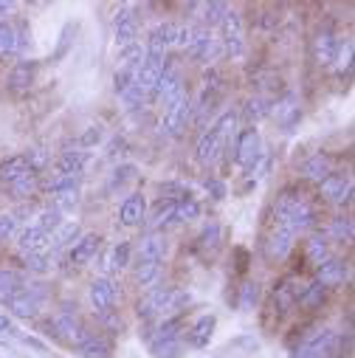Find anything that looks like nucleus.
<instances>
[{
  "mask_svg": "<svg viewBox=\"0 0 355 358\" xmlns=\"http://www.w3.org/2000/svg\"><path fill=\"white\" fill-rule=\"evenodd\" d=\"M271 215H274V226H282V229H288L294 234H302V231L313 229V223H316V209L296 189L280 192L274 206H271Z\"/></svg>",
  "mask_w": 355,
  "mask_h": 358,
  "instance_id": "nucleus-1",
  "label": "nucleus"
},
{
  "mask_svg": "<svg viewBox=\"0 0 355 358\" xmlns=\"http://www.w3.org/2000/svg\"><path fill=\"white\" fill-rule=\"evenodd\" d=\"M237 113L234 110H226L203 136H201V141H198V161L201 164H215L220 155H223V150H226V144L231 141V136H234V130H237Z\"/></svg>",
  "mask_w": 355,
  "mask_h": 358,
  "instance_id": "nucleus-2",
  "label": "nucleus"
},
{
  "mask_svg": "<svg viewBox=\"0 0 355 358\" xmlns=\"http://www.w3.org/2000/svg\"><path fill=\"white\" fill-rule=\"evenodd\" d=\"M51 327H54V336H59L62 341H68V344H73V347H82L87 338L94 336L91 330H87V324L79 319L76 308H59V310L54 313Z\"/></svg>",
  "mask_w": 355,
  "mask_h": 358,
  "instance_id": "nucleus-3",
  "label": "nucleus"
},
{
  "mask_svg": "<svg viewBox=\"0 0 355 358\" xmlns=\"http://www.w3.org/2000/svg\"><path fill=\"white\" fill-rule=\"evenodd\" d=\"M192 96L184 91L181 96H175L166 108H164V119H161V133L166 136H181L192 119Z\"/></svg>",
  "mask_w": 355,
  "mask_h": 358,
  "instance_id": "nucleus-4",
  "label": "nucleus"
},
{
  "mask_svg": "<svg viewBox=\"0 0 355 358\" xmlns=\"http://www.w3.org/2000/svg\"><path fill=\"white\" fill-rule=\"evenodd\" d=\"M181 94H184V71H181V65H178V62L166 59L164 62V71H161V76L155 82L152 96L166 108L175 96H181Z\"/></svg>",
  "mask_w": 355,
  "mask_h": 358,
  "instance_id": "nucleus-5",
  "label": "nucleus"
},
{
  "mask_svg": "<svg viewBox=\"0 0 355 358\" xmlns=\"http://www.w3.org/2000/svg\"><path fill=\"white\" fill-rule=\"evenodd\" d=\"M220 34H223L220 37L223 54L226 57H242V51H245V31H242V17L234 9H229V15L223 17Z\"/></svg>",
  "mask_w": 355,
  "mask_h": 358,
  "instance_id": "nucleus-6",
  "label": "nucleus"
},
{
  "mask_svg": "<svg viewBox=\"0 0 355 358\" xmlns=\"http://www.w3.org/2000/svg\"><path fill=\"white\" fill-rule=\"evenodd\" d=\"M43 285H26L9 305H6V313H12L15 319H37L40 310H43V302H45V291H40Z\"/></svg>",
  "mask_w": 355,
  "mask_h": 358,
  "instance_id": "nucleus-7",
  "label": "nucleus"
},
{
  "mask_svg": "<svg viewBox=\"0 0 355 358\" xmlns=\"http://www.w3.org/2000/svg\"><path fill=\"white\" fill-rule=\"evenodd\" d=\"M113 40L116 48L124 51L130 45H136L138 40V17H136V6H122L113 17Z\"/></svg>",
  "mask_w": 355,
  "mask_h": 358,
  "instance_id": "nucleus-8",
  "label": "nucleus"
},
{
  "mask_svg": "<svg viewBox=\"0 0 355 358\" xmlns=\"http://www.w3.org/2000/svg\"><path fill=\"white\" fill-rule=\"evenodd\" d=\"M175 40H178V23L166 20V23H158L152 31H150V40H147V57L152 59H166L169 48H175Z\"/></svg>",
  "mask_w": 355,
  "mask_h": 358,
  "instance_id": "nucleus-9",
  "label": "nucleus"
},
{
  "mask_svg": "<svg viewBox=\"0 0 355 358\" xmlns=\"http://www.w3.org/2000/svg\"><path fill=\"white\" fill-rule=\"evenodd\" d=\"M259 152H262L259 130H256V127L242 130V133L237 136V141H234V164H237L240 169H251L254 161L259 158Z\"/></svg>",
  "mask_w": 355,
  "mask_h": 358,
  "instance_id": "nucleus-10",
  "label": "nucleus"
},
{
  "mask_svg": "<svg viewBox=\"0 0 355 358\" xmlns=\"http://www.w3.org/2000/svg\"><path fill=\"white\" fill-rule=\"evenodd\" d=\"M51 248V234H45L43 229H37L34 223L23 226L17 231V254L26 259V257H34V254H43Z\"/></svg>",
  "mask_w": 355,
  "mask_h": 358,
  "instance_id": "nucleus-11",
  "label": "nucleus"
},
{
  "mask_svg": "<svg viewBox=\"0 0 355 358\" xmlns=\"http://www.w3.org/2000/svg\"><path fill=\"white\" fill-rule=\"evenodd\" d=\"M321 195L335 203V206H344L352 201V178L344 175V172H333L321 181Z\"/></svg>",
  "mask_w": 355,
  "mask_h": 358,
  "instance_id": "nucleus-12",
  "label": "nucleus"
},
{
  "mask_svg": "<svg viewBox=\"0 0 355 358\" xmlns=\"http://www.w3.org/2000/svg\"><path fill=\"white\" fill-rule=\"evenodd\" d=\"M116 299H119V288H116V282L110 277H99V280L91 282V305H94L96 313L108 316L113 310Z\"/></svg>",
  "mask_w": 355,
  "mask_h": 358,
  "instance_id": "nucleus-13",
  "label": "nucleus"
},
{
  "mask_svg": "<svg viewBox=\"0 0 355 358\" xmlns=\"http://www.w3.org/2000/svg\"><path fill=\"white\" fill-rule=\"evenodd\" d=\"M192 59H198V62H215L220 54H223V48H220V40L209 31V29H203V26H198V34H195V43L189 45V51H187Z\"/></svg>",
  "mask_w": 355,
  "mask_h": 358,
  "instance_id": "nucleus-14",
  "label": "nucleus"
},
{
  "mask_svg": "<svg viewBox=\"0 0 355 358\" xmlns=\"http://www.w3.org/2000/svg\"><path fill=\"white\" fill-rule=\"evenodd\" d=\"M169 294H172V288H166V285L150 288V294L138 302V316L141 319H152V316L169 313Z\"/></svg>",
  "mask_w": 355,
  "mask_h": 358,
  "instance_id": "nucleus-15",
  "label": "nucleus"
},
{
  "mask_svg": "<svg viewBox=\"0 0 355 358\" xmlns=\"http://www.w3.org/2000/svg\"><path fill=\"white\" fill-rule=\"evenodd\" d=\"M99 234L87 231V234H79V240L68 248V262L71 265H87L96 254H99Z\"/></svg>",
  "mask_w": 355,
  "mask_h": 358,
  "instance_id": "nucleus-16",
  "label": "nucleus"
},
{
  "mask_svg": "<svg viewBox=\"0 0 355 358\" xmlns=\"http://www.w3.org/2000/svg\"><path fill=\"white\" fill-rule=\"evenodd\" d=\"M335 54H338V37L333 34V29H321L313 40V59L316 65L321 68H330L335 62Z\"/></svg>",
  "mask_w": 355,
  "mask_h": 358,
  "instance_id": "nucleus-17",
  "label": "nucleus"
},
{
  "mask_svg": "<svg viewBox=\"0 0 355 358\" xmlns=\"http://www.w3.org/2000/svg\"><path fill=\"white\" fill-rule=\"evenodd\" d=\"M144 215H147V201H144V195H138V192L127 195V198L122 201V206H119V220H122V226H127V229L138 226V223L144 220Z\"/></svg>",
  "mask_w": 355,
  "mask_h": 358,
  "instance_id": "nucleus-18",
  "label": "nucleus"
},
{
  "mask_svg": "<svg viewBox=\"0 0 355 358\" xmlns=\"http://www.w3.org/2000/svg\"><path fill=\"white\" fill-rule=\"evenodd\" d=\"M344 280H347V262H341V259H335V257L324 259V262L316 268V282L324 285L327 291H330L333 285H341Z\"/></svg>",
  "mask_w": 355,
  "mask_h": 358,
  "instance_id": "nucleus-19",
  "label": "nucleus"
},
{
  "mask_svg": "<svg viewBox=\"0 0 355 358\" xmlns=\"http://www.w3.org/2000/svg\"><path fill=\"white\" fill-rule=\"evenodd\" d=\"M26 285H29V280L20 271H12V268H0V305L6 308Z\"/></svg>",
  "mask_w": 355,
  "mask_h": 358,
  "instance_id": "nucleus-20",
  "label": "nucleus"
},
{
  "mask_svg": "<svg viewBox=\"0 0 355 358\" xmlns=\"http://www.w3.org/2000/svg\"><path fill=\"white\" fill-rule=\"evenodd\" d=\"M37 79V62L34 59H20L15 68H12V76H9V87L15 94H26L29 87L34 85Z\"/></svg>",
  "mask_w": 355,
  "mask_h": 358,
  "instance_id": "nucleus-21",
  "label": "nucleus"
},
{
  "mask_svg": "<svg viewBox=\"0 0 355 358\" xmlns=\"http://www.w3.org/2000/svg\"><path fill=\"white\" fill-rule=\"evenodd\" d=\"M294 240H296V234H294V231H288V229H282V226H274V231H271L268 243H265V251H268V257H271V259H282V257H288V254H291Z\"/></svg>",
  "mask_w": 355,
  "mask_h": 358,
  "instance_id": "nucleus-22",
  "label": "nucleus"
},
{
  "mask_svg": "<svg viewBox=\"0 0 355 358\" xmlns=\"http://www.w3.org/2000/svg\"><path fill=\"white\" fill-rule=\"evenodd\" d=\"M302 175L310 178V181H319V184H321L327 175H333V158H330L327 152L310 155V158L302 164Z\"/></svg>",
  "mask_w": 355,
  "mask_h": 358,
  "instance_id": "nucleus-23",
  "label": "nucleus"
},
{
  "mask_svg": "<svg viewBox=\"0 0 355 358\" xmlns=\"http://www.w3.org/2000/svg\"><path fill=\"white\" fill-rule=\"evenodd\" d=\"M40 187H43V175H40V172H26L23 178H17V181L9 184L6 189H9L17 201H29V198H34V195L40 192Z\"/></svg>",
  "mask_w": 355,
  "mask_h": 358,
  "instance_id": "nucleus-24",
  "label": "nucleus"
},
{
  "mask_svg": "<svg viewBox=\"0 0 355 358\" xmlns=\"http://www.w3.org/2000/svg\"><path fill=\"white\" fill-rule=\"evenodd\" d=\"M166 254V240L161 231H147L138 243V259H161L164 262Z\"/></svg>",
  "mask_w": 355,
  "mask_h": 358,
  "instance_id": "nucleus-25",
  "label": "nucleus"
},
{
  "mask_svg": "<svg viewBox=\"0 0 355 358\" xmlns=\"http://www.w3.org/2000/svg\"><path fill=\"white\" fill-rule=\"evenodd\" d=\"M26 172H34V169L29 166V161H26L23 155H12V158H6L3 164H0V184L9 187V184L17 181V178H23Z\"/></svg>",
  "mask_w": 355,
  "mask_h": 358,
  "instance_id": "nucleus-26",
  "label": "nucleus"
},
{
  "mask_svg": "<svg viewBox=\"0 0 355 358\" xmlns=\"http://www.w3.org/2000/svg\"><path fill=\"white\" fill-rule=\"evenodd\" d=\"M51 198H54V209H57L59 215H65V212H73V209L79 206V181L59 187L57 192H51Z\"/></svg>",
  "mask_w": 355,
  "mask_h": 358,
  "instance_id": "nucleus-27",
  "label": "nucleus"
},
{
  "mask_svg": "<svg viewBox=\"0 0 355 358\" xmlns=\"http://www.w3.org/2000/svg\"><path fill=\"white\" fill-rule=\"evenodd\" d=\"M172 220H175V198L158 201V206L152 209V215H150V220H147V231H161V229H166Z\"/></svg>",
  "mask_w": 355,
  "mask_h": 358,
  "instance_id": "nucleus-28",
  "label": "nucleus"
},
{
  "mask_svg": "<svg viewBox=\"0 0 355 358\" xmlns=\"http://www.w3.org/2000/svg\"><path fill=\"white\" fill-rule=\"evenodd\" d=\"M161 280V259H138L136 262V282L141 288H155Z\"/></svg>",
  "mask_w": 355,
  "mask_h": 358,
  "instance_id": "nucleus-29",
  "label": "nucleus"
},
{
  "mask_svg": "<svg viewBox=\"0 0 355 358\" xmlns=\"http://www.w3.org/2000/svg\"><path fill=\"white\" fill-rule=\"evenodd\" d=\"M17 51H20V40H17L15 26L6 23V20H0V62L12 59Z\"/></svg>",
  "mask_w": 355,
  "mask_h": 358,
  "instance_id": "nucleus-30",
  "label": "nucleus"
},
{
  "mask_svg": "<svg viewBox=\"0 0 355 358\" xmlns=\"http://www.w3.org/2000/svg\"><path fill=\"white\" fill-rule=\"evenodd\" d=\"M130 265V243L127 240H119L108 257H105V274H113V271H122V268Z\"/></svg>",
  "mask_w": 355,
  "mask_h": 358,
  "instance_id": "nucleus-31",
  "label": "nucleus"
},
{
  "mask_svg": "<svg viewBox=\"0 0 355 358\" xmlns=\"http://www.w3.org/2000/svg\"><path fill=\"white\" fill-rule=\"evenodd\" d=\"M212 330H215V316H201V319L189 327L187 341H189L192 347H206V344L212 341Z\"/></svg>",
  "mask_w": 355,
  "mask_h": 358,
  "instance_id": "nucleus-32",
  "label": "nucleus"
},
{
  "mask_svg": "<svg viewBox=\"0 0 355 358\" xmlns=\"http://www.w3.org/2000/svg\"><path fill=\"white\" fill-rule=\"evenodd\" d=\"M82 358H110L113 355V344L105 336H91L82 347H76Z\"/></svg>",
  "mask_w": 355,
  "mask_h": 358,
  "instance_id": "nucleus-33",
  "label": "nucleus"
},
{
  "mask_svg": "<svg viewBox=\"0 0 355 358\" xmlns=\"http://www.w3.org/2000/svg\"><path fill=\"white\" fill-rule=\"evenodd\" d=\"M201 203L198 198L192 195H181V198H175V220H181V223H192L201 217Z\"/></svg>",
  "mask_w": 355,
  "mask_h": 358,
  "instance_id": "nucleus-34",
  "label": "nucleus"
},
{
  "mask_svg": "<svg viewBox=\"0 0 355 358\" xmlns=\"http://www.w3.org/2000/svg\"><path fill=\"white\" fill-rule=\"evenodd\" d=\"M76 240H79V226H76V223H62V226L51 234V251L71 248Z\"/></svg>",
  "mask_w": 355,
  "mask_h": 358,
  "instance_id": "nucleus-35",
  "label": "nucleus"
},
{
  "mask_svg": "<svg viewBox=\"0 0 355 358\" xmlns=\"http://www.w3.org/2000/svg\"><path fill=\"white\" fill-rule=\"evenodd\" d=\"M307 259H310L316 268H319L324 259H330V243H327L324 234H316V237L307 240Z\"/></svg>",
  "mask_w": 355,
  "mask_h": 358,
  "instance_id": "nucleus-36",
  "label": "nucleus"
},
{
  "mask_svg": "<svg viewBox=\"0 0 355 358\" xmlns=\"http://www.w3.org/2000/svg\"><path fill=\"white\" fill-rule=\"evenodd\" d=\"M265 116H271V102H268V99L254 96V99L245 102V119L251 122V127H254L256 122H262Z\"/></svg>",
  "mask_w": 355,
  "mask_h": 358,
  "instance_id": "nucleus-37",
  "label": "nucleus"
},
{
  "mask_svg": "<svg viewBox=\"0 0 355 358\" xmlns=\"http://www.w3.org/2000/svg\"><path fill=\"white\" fill-rule=\"evenodd\" d=\"M324 296H327V288L319 285V282H313V285H305V288H302L296 305H302V308H319V305L324 302Z\"/></svg>",
  "mask_w": 355,
  "mask_h": 358,
  "instance_id": "nucleus-38",
  "label": "nucleus"
},
{
  "mask_svg": "<svg viewBox=\"0 0 355 358\" xmlns=\"http://www.w3.org/2000/svg\"><path fill=\"white\" fill-rule=\"evenodd\" d=\"M327 237H333L338 243H352V217H333Z\"/></svg>",
  "mask_w": 355,
  "mask_h": 358,
  "instance_id": "nucleus-39",
  "label": "nucleus"
},
{
  "mask_svg": "<svg viewBox=\"0 0 355 358\" xmlns=\"http://www.w3.org/2000/svg\"><path fill=\"white\" fill-rule=\"evenodd\" d=\"M34 226L43 229L45 234H54V231L62 226V215H59L57 209H43V212L34 217Z\"/></svg>",
  "mask_w": 355,
  "mask_h": 358,
  "instance_id": "nucleus-40",
  "label": "nucleus"
},
{
  "mask_svg": "<svg viewBox=\"0 0 355 358\" xmlns=\"http://www.w3.org/2000/svg\"><path fill=\"white\" fill-rule=\"evenodd\" d=\"M220 234H223V229H220V223H209V226H203V231H201V237H198V243H201V248L203 251H215L217 245H220Z\"/></svg>",
  "mask_w": 355,
  "mask_h": 358,
  "instance_id": "nucleus-41",
  "label": "nucleus"
},
{
  "mask_svg": "<svg viewBox=\"0 0 355 358\" xmlns=\"http://www.w3.org/2000/svg\"><path fill=\"white\" fill-rule=\"evenodd\" d=\"M268 169H271V150H265L262 147V152H259V158L254 161V166L248 169V175H251V181H262L265 175H268Z\"/></svg>",
  "mask_w": 355,
  "mask_h": 358,
  "instance_id": "nucleus-42",
  "label": "nucleus"
},
{
  "mask_svg": "<svg viewBox=\"0 0 355 358\" xmlns=\"http://www.w3.org/2000/svg\"><path fill=\"white\" fill-rule=\"evenodd\" d=\"M335 68H338V71H349V68H352V37H344V40H338Z\"/></svg>",
  "mask_w": 355,
  "mask_h": 358,
  "instance_id": "nucleus-43",
  "label": "nucleus"
},
{
  "mask_svg": "<svg viewBox=\"0 0 355 358\" xmlns=\"http://www.w3.org/2000/svg\"><path fill=\"white\" fill-rule=\"evenodd\" d=\"M23 158L29 161V166H31L34 172H43V169L51 164V155H48V150H43V147H34V150L23 152Z\"/></svg>",
  "mask_w": 355,
  "mask_h": 358,
  "instance_id": "nucleus-44",
  "label": "nucleus"
},
{
  "mask_svg": "<svg viewBox=\"0 0 355 358\" xmlns=\"http://www.w3.org/2000/svg\"><path fill=\"white\" fill-rule=\"evenodd\" d=\"M17 231H20V220L12 212H0V240L17 237Z\"/></svg>",
  "mask_w": 355,
  "mask_h": 358,
  "instance_id": "nucleus-45",
  "label": "nucleus"
},
{
  "mask_svg": "<svg viewBox=\"0 0 355 358\" xmlns=\"http://www.w3.org/2000/svg\"><path fill=\"white\" fill-rule=\"evenodd\" d=\"M51 259H54V254L43 251V254L26 257V268H29V271H34V274H45V271H48V268H51Z\"/></svg>",
  "mask_w": 355,
  "mask_h": 358,
  "instance_id": "nucleus-46",
  "label": "nucleus"
},
{
  "mask_svg": "<svg viewBox=\"0 0 355 358\" xmlns=\"http://www.w3.org/2000/svg\"><path fill=\"white\" fill-rule=\"evenodd\" d=\"M271 113H274V116H277L282 124H288L291 119H296V116H299V108H296V102H294V99H285V102H280V105H277Z\"/></svg>",
  "mask_w": 355,
  "mask_h": 358,
  "instance_id": "nucleus-47",
  "label": "nucleus"
},
{
  "mask_svg": "<svg viewBox=\"0 0 355 358\" xmlns=\"http://www.w3.org/2000/svg\"><path fill=\"white\" fill-rule=\"evenodd\" d=\"M133 178H136V166H133V164H124L122 169H116V178H113V184H110V189L122 187L124 181H133Z\"/></svg>",
  "mask_w": 355,
  "mask_h": 358,
  "instance_id": "nucleus-48",
  "label": "nucleus"
},
{
  "mask_svg": "<svg viewBox=\"0 0 355 358\" xmlns=\"http://www.w3.org/2000/svg\"><path fill=\"white\" fill-rule=\"evenodd\" d=\"M0 333H9V336H20V330L12 324V319H9V313L6 310H0Z\"/></svg>",
  "mask_w": 355,
  "mask_h": 358,
  "instance_id": "nucleus-49",
  "label": "nucleus"
},
{
  "mask_svg": "<svg viewBox=\"0 0 355 358\" xmlns=\"http://www.w3.org/2000/svg\"><path fill=\"white\" fill-rule=\"evenodd\" d=\"M254 299H256V285H245V296H242V305L248 308Z\"/></svg>",
  "mask_w": 355,
  "mask_h": 358,
  "instance_id": "nucleus-50",
  "label": "nucleus"
},
{
  "mask_svg": "<svg viewBox=\"0 0 355 358\" xmlns=\"http://www.w3.org/2000/svg\"><path fill=\"white\" fill-rule=\"evenodd\" d=\"M17 9V3H0V15H12Z\"/></svg>",
  "mask_w": 355,
  "mask_h": 358,
  "instance_id": "nucleus-51",
  "label": "nucleus"
},
{
  "mask_svg": "<svg viewBox=\"0 0 355 358\" xmlns=\"http://www.w3.org/2000/svg\"><path fill=\"white\" fill-rule=\"evenodd\" d=\"M0 358H3V355H0Z\"/></svg>",
  "mask_w": 355,
  "mask_h": 358,
  "instance_id": "nucleus-52",
  "label": "nucleus"
}]
</instances>
